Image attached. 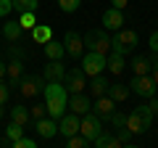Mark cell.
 <instances>
[{"label": "cell", "mask_w": 158, "mask_h": 148, "mask_svg": "<svg viewBox=\"0 0 158 148\" xmlns=\"http://www.w3.org/2000/svg\"><path fill=\"white\" fill-rule=\"evenodd\" d=\"M42 95H45L48 116L61 119V116L66 114V108H69V90H66V85H63V82H45Z\"/></svg>", "instance_id": "1"}, {"label": "cell", "mask_w": 158, "mask_h": 148, "mask_svg": "<svg viewBox=\"0 0 158 148\" xmlns=\"http://www.w3.org/2000/svg\"><path fill=\"white\" fill-rule=\"evenodd\" d=\"M153 124V114H150V108L142 103V106L132 108L129 114H127V130L132 132V135H145L148 130H150Z\"/></svg>", "instance_id": "2"}, {"label": "cell", "mask_w": 158, "mask_h": 148, "mask_svg": "<svg viewBox=\"0 0 158 148\" xmlns=\"http://www.w3.org/2000/svg\"><path fill=\"white\" fill-rule=\"evenodd\" d=\"M140 45V37H137V32L135 29H116V34L111 37V50H116V53H121V56H129L135 48Z\"/></svg>", "instance_id": "3"}, {"label": "cell", "mask_w": 158, "mask_h": 148, "mask_svg": "<svg viewBox=\"0 0 158 148\" xmlns=\"http://www.w3.org/2000/svg\"><path fill=\"white\" fill-rule=\"evenodd\" d=\"M85 40V48L87 50H95V53H111V37H108L103 29H90V32L82 37Z\"/></svg>", "instance_id": "4"}, {"label": "cell", "mask_w": 158, "mask_h": 148, "mask_svg": "<svg viewBox=\"0 0 158 148\" xmlns=\"http://www.w3.org/2000/svg\"><path fill=\"white\" fill-rule=\"evenodd\" d=\"M106 66H108V56H106V53H95V50L82 53V69H85L87 77L103 74V69H106Z\"/></svg>", "instance_id": "5"}, {"label": "cell", "mask_w": 158, "mask_h": 148, "mask_svg": "<svg viewBox=\"0 0 158 148\" xmlns=\"http://www.w3.org/2000/svg\"><path fill=\"white\" fill-rule=\"evenodd\" d=\"M156 87L158 85H156V80H153L150 74H135L132 82H129V90L140 98H153L156 95Z\"/></svg>", "instance_id": "6"}, {"label": "cell", "mask_w": 158, "mask_h": 148, "mask_svg": "<svg viewBox=\"0 0 158 148\" xmlns=\"http://www.w3.org/2000/svg\"><path fill=\"white\" fill-rule=\"evenodd\" d=\"M100 130H103V119H100L98 114H92V111L79 119V132H82V135H85L90 143L95 140L98 135H100Z\"/></svg>", "instance_id": "7"}, {"label": "cell", "mask_w": 158, "mask_h": 148, "mask_svg": "<svg viewBox=\"0 0 158 148\" xmlns=\"http://www.w3.org/2000/svg\"><path fill=\"white\" fill-rule=\"evenodd\" d=\"M42 90H45V77H32V74H24L21 82H19V93H21L24 98H37Z\"/></svg>", "instance_id": "8"}, {"label": "cell", "mask_w": 158, "mask_h": 148, "mask_svg": "<svg viewBox=\"0 0 158 148\" xmlns=\"http://www.w3.org/2000/svg\"><path fill=\"white\" fill-rule=\"evenodd\" d=\"M85 69L82 66H77V69H69L66 72V77H63V85H66V90L69 93H82L85 90Z\"/></svg>", "instance_id": "9"}, {"label": "cell", "mask_w": 158, "mask_h": 148, "mask_svg": "<svg viewBox=\"0 0 158 148\" xmlns=\"http://www.w3.org/2000/svg\"><path fill=\"white\" fill-rule=\"evenodd\" d=\"M63 45H66V53L71 58H82V53H85V40H82L79 32H74V29H69V32L63 34Z\"/></svg>", "instance_id": "10"}, {"label": "cell", "mask_w": 158, "mask_h": 148, "mask_svg": "<svg viewBox=\"0 0 158 148\" xmlns=\"http://www.w3.org/2000/svg\"><path fill=\"white\" fill-rule=\"evenodd\" d=\"M113 111H116V101H113V98H108V95H98L95 98V103H92V114H98L103 122L111 119Z\"/></svg>", "instance_id": "11"}, {"label": "cell", "mask_w": 158, "mask_h": 148, "mask_svg": "<svg viewBox=\"0 0 158 148\" xmlns=\"http://www.w3.org/2000/svg\"><path fill=\"white\" fill-rule=\"evenodd\" d=\"M79 119H82V116L79 114H63L61 119H58V132H61L63 137H71V135H77L79 132Z\"/></svg>", "instance_id": "12"}, {"label": "cell", "mask_w": 158, "mask_h": 148, "mask_svg": "<svg viewBox=\"0 0 158 148\" xmlns=\"http://www.w3.org/2000/svg\"><path fill=\"white\" fill-rule=\"evenodd\" d=\"M69 108H71L74 114L85 116V114L92 111V103H90V98H87L85 93H71V98H69Z\"/></svg>", "instance_id": "13"}, {"label": "cell", "mask_w": 158, "mask_h": 148, "mask_svg": "<svg viewBox=\"0 0 158 148\" xmlns=\"http://www.w3.org/2000/svg\"><path fill=\"white\" fill-rule=\"evenodd\" d=\"M34 127H37V135L42 137V140H50V137L58 135V119H53V116H50V119H45V116L37 119Z\"/></svg>", "instance_id": "14"}, {"label": "cell", "mask_w": 158, "mask_h": 148, "mask_svg": "<svg viewBox=\"0 0 158 148\" xmlns=\"http://www.w3.org/2000/svg\"><path fill=\"white\" fill-rule=\"evenodd\" d=\"M121 24H124V11H118V8L111 6L103 13V27L106 29H113V32H116V29H121Z\"/></svg>", "instance_id": "15"}, {"label": "cell", "mask_w": 158, "mask_h": 148, "mask_svg": "<svg viewBox=\"0 0 158 148\" xmlns=\"http://www.w3.org/2000/svg\"><path fill=\"white\" fill-rule=\"evenodd\" d=\"M6 77L11 80V87H19V82H21V77H24V58H11V61H8Z\"/></svg>", "instance_id": "16"}, {"label": "cell", "mask_w": 158, "mask_h": 148, "mask_svg": "<svg viewBox=\"0 0 158 148\" xmlns=\"http://www.w3.org/2000/svg\"><path fill=\"white\" fill-rule=\"evenodd\" d=\"M42 77H45V82H63V77H66V66H63L61 61H50L45 66V72H42Z\"/></svg>", "instance_id": "17"}, {"label": "cell", "mask_w": 158, "mask_h": 148, "mask_svg": "<svg viewBox=\"0 0 158 148\" xmlns=\"http://www.w3.org/2000/svg\"><path fill=\"white\" fill-rule=\"evenodd\" d=\"M8 116H11V122H19V124H24V127H29L32 124V111H29L27 106H21V103H16L13 108H8Z\"/></svg>", "instance_id": "18"}, {"label": "cell", "mask_w": 158, "mask_h": 148, "mask_svg": "<svg viewBox=\"0 0 158 148\" xmlns=\"http://www.w3.org/2000/svg\"><path fill=\"white\" fill-rule=\"evenodd\" d=\"M106 95H108V98H113L116 103H124L127 98L132 95V90H129V85H121V82H118V85H108Z\"/></svg>", "instance_id": "19"}, {"label": "cell", "mask_w": 158, "mask_h": 148, "mask_svg": "<svg viewBox=\"0 0 158 148\" xmlns=\"http://www.w3.org/2000/svg\"><path fill=\"white\" fill-rule=\"evenodd\" d=\"M45 56L50 58V61H61L63 56H66V45L58 40H48L45 42Z\"/></svg>", "instance_id": "20"}, {"label": "cell", "mask_w": 158, "mask_h": 148, "mask_svg": "<svg viewBox=\"0 0 158 148\" xmlns=\"http://www.w3.org/2000/svg\"><path fill=\"white\" fill-rule=\"evenodd\" d=\"M108 72H111V74H121V72H124V69H127V61H124V56H121V53H116V50H111V53H108Z\"/></svg>", "instance_id": "21"}, {"label": "cell", "mask_w": 158, "mask_h": 148, "mask_svg": "<svg viewBox=\"0 0 158 148\" xmlns=\"http://www.w3.org/2000/svg\"><path fill=\"white\" fill-rule=\"evenodd\" d=\"M21 24L19 21H6L3 24V37H6L8 42H19V37H21Z\"/></svg>", "instance_id": "22"}, {"label": "cell", "mask_w": 158, "mask_h": 148, "mask_svg": "<svg viewBox=\"0 0 158 148\" xmlns=\"http://www.w3.org/2000/svg\"><path fill=\"white\" fill-rule=\"evenodd\" d=\"M32 37H34L37 45H45L48 40H53V29L48 27V24H37V27L32 29Z\"/></svg>", "instance_id": "23"}, {"label": "cell", "mask_w": 158, "mask_h": 148, "mask_svg": "<svg viewBox=\"0 0 158 148\" xmlns=\"http://www.w3.org/2000/svg\"><path fill=\"white\" fill-rule=\"evenodd\" d=\"M90 90H92V95H106V90H108V80L103 77V74H95L92 77V82H90Z\"/></svg>", "instance_id": "24"}, {"label": "cell", "mask_w": 158, "mask_h": 148, "mask_svg": "<svg viewBox=\"0 0 158 148\" xmlns=\"http://www.w3.org/2000/svg\"><path fill=\"white\" fill-rule=\"evenodd\" d=\"M24 130H27L24 124H19V122H11V124L6 127V137L13 143V140H19V137H24Z\"/></svg>", "instance_id": "25"}, {"label": "cell", "mask_w": 158, "mask_h": 148, "mask_svg": "<svg viewBox=\"0 0 158 148\" xmlns=\"http://www.w3.org/2000/svg\"><path fill=\"white\" fill-rule=\"evenodd\" d=\"M132 72H135V74H148V72H150V58L137 56L135 61H132Z\"/></svg>", "instance_id": "26"}, {"label": "cell", "mask_w": 158, "mask_h": 148, "mask_svg": "<svg viewBox=\"0 0 158 148\" xmlns=\"http://www.w3.org/2000/svg\"><path fill=\"white\" fill-rule=\"evenodd\" d=\"M66 146L69 148H87V146H92L90 140H87L82 132H77V135H71V137H66Z\"/></svg>", "instance_id": "27"}, {"label": "cell", "mask_w": 158, "mask_h": 148, "mask_svg": "<svg viewBox=\"0 0 158 148\" xmlns=\"http://www.w3.org/2000/svg\"><path fill=\"white\" fill-rule=\"evenodd\" d=\"M19 24H21V29H34L37 27V16L32 11H24V13H19Z\"/></svg>", "instance_id": "28"}, {"label": "cell", "mask_w": 158, "mask_h": 148, "mask_svg": "<svg viewBox=\"0 0 158 148\" xmlns=\"http://www.w3.org/2000/svg\"><path fill=\"white\" fill-rule=\"evenodd\" d=\"M13 8H16L19 13H24V11H37V0H13Z\"/></svg>", "instance_id": "29"}, {"label": "cell", "mask_w": 158, "mask_h": 148, "mask_svg": "<svg viewBox=\"0 0 158 148\" xmlns=\"http://www.w3.org/2000/svg\"><path fill=\"white\" fill-rule=\"evenodd\" d=\"M79 6H82V0H58V8L63 13H74Z\"/></svg>", "instance_id": "30"}, {"label": "cell", "mask_w": 158, "mask_h": 148, "mask_svg": "<svg viewBox=\"0 0 158 148\" xmlns=\"http://www.w3.org/2000/svg\"><path fill=\"white\" fill-rule=\"evenodd\" d=\"M108 122H111V124L116 127V130H121V127H127V114H124V111H113Z\"/></svg>", "instance_id": "31"}, {"label": "cell", "mask_w": 158, "mask_h": 148, "mask_svg": "<svg viewBox=\"0 0 158 148\" xmlns=\"http://www.w3.org/2000/svg\"><path fill=\"white\" fill-rule=\"evenodd\" d=\"M11 146L13 148H34V146H37V140H32V137H19V140H13Z\"/></svg>", "instance_id": "32"}, {"label": "cell", "mask_w": 158, "mask_h": 148, "mask_svg": "<svg viewBox=\"0 0 158 148\" xmlns=\"http://www.w3.org/2000/svg\"><path fill=\"white\" fill-rule=\"evenodd\" d=\"M29 111H32V119H34V122H37V119H42V116L48 114L45 103H37V106H32V108H29Z\"/></svg>", "instance_id": "33"}, {"label": "cell", "mask_w": 158, "mask_h": 148, "mask_svg": "<svg viewBox=\"0 0 158 148\" xmlns=\"http://www.w3.org/2000/svg\"><path fill=\"white\" fill-rule=\"evenodd\" d=\"M8 95H11V85H6V82L0 80V106L8 103Z\"/></svg>", "instance_id": "34"}, {"label": "cell", "mask_w": 158, "mask_h": 148, "mask_svg": "<svg viewBox=\"0 0 158 148\" xmlns=\"http://www.w3.org/2000/svg\"><path fill=\"white\" fill-rule=\"evenodd\" d=\"M13 11V0H0V19Z\"/></svg>", "instance_id": "35"}, {"label": "cell", "mask_w": 158, "mask_h": 148, "mask_svg": "<svg viewBox=\"0 0 158 148\" xmlns=\"http://www.w3.org/2000/svg\"><path fill=\"white\" fill-rule=\"evenodd\" d=\"M8 53H11V58H24V56H27V53H24V48L16 45V42L11 45V50H8Z\"/></svg>", "instance_id": "36"}, {"label": "cell", "mask_w": 158, "mask_h": 148, "mask_svg": "<svg viewBox=\"0 0 158 148\" xmlns=\"http://www.w3.org/2000/svg\"><path fill=\"white\" fill-rule=\"evenodd\" d=\"M148 45H150V50H153V53H158V29H156V32L150 34V40H148Z\"/></svg>", "instance_id": "37"}, {"label": "cell", "mask_w": 158, "mask_h": 148, "mask_svg": "<svg viewBox=\"0 0 158 148\" xmlns=\"http://www.w3.org/2000/svg\"><path fill=\"white\" fill-rule=\"evenodd\" d=\"M150 77L156 80V85H158V58H150Z\"/></svg>", "instance_id": "38"}, {"label": "cell", "mask_w": 158, "mask_h": 148, "mask_svg": "<svg viewBox=\"0 0 158 148\" xmlns=\"http://www.w3.org/2000/svg\"><path fill=\"white\" fill-rule=\"evenodd\" d=\"M148 108H150V114H153V116H158V98H156V95L150 98V103H148Z\"/></svg>", "instance_id": "39"}, {"label": "cell", "mask_w": 158, "mask_h": 148, "mask_svg": "<svg viewBox=\"0 0 158 148\" xmlns=\"http://www.w3.org/2000/svg\"><path fill=\"white\" fill-rule=\"evenodd\" d=\"M127 3H129V0H111V6H113V8H118V11H124Z\"/></svg>", "instance_id": "40"}, {"label": "cell", "mask_w": 158, "mask_h": 148, "mask_svg": "<svg viewBox=\"0 0 158 148\" xmlns=\"http://www.w3.org/2000/svg\"><path fill=\"white\" fill-rule=\"evenodd\" d=\"M6 72H8V63L3 61V58H0V80H3V77H6Z\"/></svg>", "instance_id": "41"}, {"label": "cell", "mask_w": 158, "mask_h": 148, "mask_svg": "<svg viewBox=\"0 0 158 148\" xmlns=\"http://www.w3.org/2000/svg\"><path fill=\"white\" fill-rule=\"evenodd\" d=\"M3 114H6V111H3V108H0V116H3Z\"/></svg>", "instance_id": "42"}, {"label": "cell", "mask_w": 158, "mask_h": 148, "mask_svg": "<svg viewBox=\"0 0 158 148\" xmlns=\"http://www.w3.org/2000/svg\"><path fill=\"white\" fill-rule=\"evenodd\" d=\"M0 37H3V29H0Z\"/></svg>", "instance_id": "43"}]
</instances>
